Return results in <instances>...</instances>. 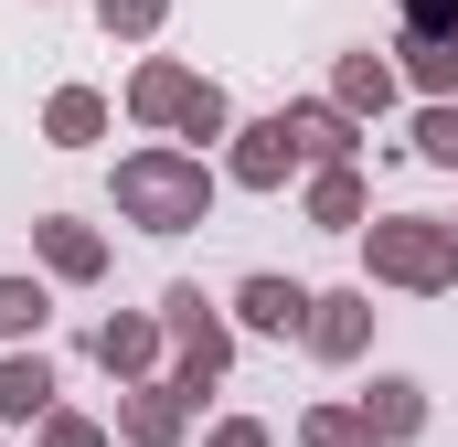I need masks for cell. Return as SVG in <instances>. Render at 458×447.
<instances>
[{"instance_id":"cell-2","label":"cell","mask_w":458,"mask_h":447,"mask_svg":"<svg viewBox=\"0 0 458 447\" xmlns=\"http://www.w3.org/2000/svg\"><path fill=\"white\" fill-rule=\"evenodd\" d=\"M427 149H437V160H458V117H427Z\"/></svg>"},{"instance_id":"cell-1","label":"cell","mask_w":458,"mask_h":447,"mask_svg":"<svg viewBox=\"0 0 458 447\" xmlns=\"http://www.w3.org/2000/svg\"><path fill=\"white\" fill-rule=\"evenodd\" d=\"M245 309H256L267 331H288V320H299V299H288V288H245Z\"/></svg>"}]
</instances>
